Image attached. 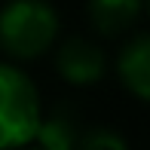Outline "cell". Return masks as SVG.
Instances as JSON below:
<instances>
[{"mask_svg": "<svg viewBox=\"0 0 150 150\" xmlns=\"http://www.w3.org/2000/svg\"><path fill=\"white\" fill-rule=\"evenodd\" d=\"M58 31L55 9L43 0H16L0 12V46L16 58L43 55Z\"/></svg>", "mask_w": 150, "mask_h": 150, "instance_id": "obj_1", "label": "cell"}, {"mask_svg": "<svg viewBox=\"0 0 150 150\" xmlns=\"http://www.w3.org/2000/svg\"><path fill=\"white\" fill-rule=\"evenodd\" d=\"M40 122L37 89L18 67L0 64V150L28 144Z\"/></svg>", "mask_w": 150, "mask_h": 150, "instance_id": "obj_2", "label": "cell"}, {"mask_svg": "<svg viewBox=\"0 0 150 150\" xmlns=\"http://www.w3.org/2000/svg\"><path fill=\"white\" fill-rule=\"evenodd\" d=\"M58 71L64 80L80 86H89L104 74V55L101 49L89 40H67L64 46L58 49Z\"/></svg>", "mask_w": 150, "mask_h": 150, "instance_id": "obj_3", "label": "cell"}, {"mask_svg": "<svg viewBox=\"0 0 150 150\" xmlns=\"http://www.w3.org/2000/svg\"><path fill=\"white\" fill-rule=\"evenodd\" d=\"M120 77L126 83L129 92H135L138 98L150 95V40L144 34L132 40L120 55Z\"/></svg>", "mask_w": 150, "mask_h": 150, "instance_id": "obj_4", "label": "cell"}, {"mask_svg": "<svg viewBox=\"0 0 150 150\" xmlns=\"http://www.w3.org/2000/svg\"><path fill=\"white\" fill-rule=\"evenodd\" d=\"M34 138H40L43 150H74L80 141V126L71 110H55L49 120L37 122Z\"/></svg>", "mask_w": 150, "mask_h": 150, "instance_id": "obj_5", "label": "cell"}, {"mask_svg": "<svg viewBox=\"0 0 150 150\" xmlns=\"http://www.w3.org/2000/svg\"><path fill=\"white\" fill-rule=\"evenodd\" d=\"M141 0H89L92 25L104 34H120L138 18Z\"/></svg>", "mask_w": 150, "mask_h": 150, "instance_id": "obj_6", "label": "cell"}, {"mask_svg": "<svg viewBox=\"0 0 150 150\" xmlns=\"http://www.w3.org/2000/svg\"><path fill=\"white\" fill-rule=\"evenodd\" d=\"M77 150H129V147L120 135L107 132V129H92V132L80 135Z\"/></svg>", "mask_w": 150, "mask_h": 150, "instance_id": "obj_7", "label": "cell"}, {"mask_svg": "<svg viewBox=\"0 0 150 150\" xmlns=\"http://www.w3.org/2000/svg\"><path fill=\"white\" fill-rule=\"evenodd\" d=\"M37 150H43V147H37Z\"/></svg>", "mask_w": 150, "mask_h": 150, "instance_id": "obj_8", "label": "cell"}]
</instances>
